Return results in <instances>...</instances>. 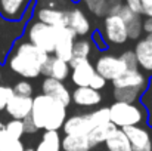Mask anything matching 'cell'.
<instances>
[{"label": "cell", "instance_id": "cell-29", "mask_svg": "<svg viewBox=\"0 0 152 151\" xmlns=\"http://www.w3.org/2000/svg\"><path fill=\"white\" fill-rule=\"evenodd\" d=\"M86 7L96 16L106 15V0H83Z\"/></svg>", "mask_w": 152, "mask_h": 151}, {"label": "cell", "instance_id": "cell-32", "mask_svg": "<svg viewBox=\"0 0 152 151\" xmlns=\"http://www.w3.org/2000/svg\"><path fill=\"white\" fill-rule=\"evenodd\" d=\"M13 89L10 86H1L0 85V111H3L7 105V102L13 96Z\"/></svg>", "mask_w": 152, "mask_h": 151}, {"label": "cell", "instance_id": "cell-3", "mask_svg": "<svg viewBox=\"0 0 152 151\" xmlns=\"http://www.w3.org/2000/svg\"><path fill=\"white\" fill-rule=\"evenodd\" d=\"M109 108V122L115 127H127V126H139L143 120V111L134 104L126 102H114Z\"/></svg>", "mask_w": 152, "mask_h": 151}, {"label": "cell", "instance_id": "cell-14", "mask_svg": "<svg viewBox=\"0 0 152 151\" xmlns=\"http://www.w3.org/2000/svg\"><path fill=\"white\" fill-rule=\"evenodd\" d=\"M66 27L75 36L83 37V36L89 34V31H90V21L81 9L74 7L66 12Z\"/></svg>", "mask_w": 152, "mask_h": 151}, {"label": "cell", "instance_id": "cell-38", "mask_svg": "<svg viewBox=\"0 0 152 151\" xmlns=\"http://www.w3.org/2000/svg\"><path fill=\"white\" fill-rule=\"evenodd\" d=\"M22 124H24V133H36L39 129H37V126L34 124V122H33V119L28 116V117H25L24 120H22Z\"/></svg>", "mask_w": 152, "mask_h": 151}, {"label": "cell", "instance_id": "cell-9", "mask_svg": "<svg viewBox=\"0 0 152 151\" xmlns=\"http://www.w3.org/2000/svg\"><path fill=\"white\" fill-rule=\"evenodd\" d=\"M95 127L96 123L93 122L90 113L71 116L62 124V130L65 132V135H78V136H87L90 130Z\"/></svg>", "mask_w": 152, "mask_h": 151}, {"label": "cell", "instance_id": "cell-15", "mask_svg": "<svg viewBox=\"0 0 152 151\" xmlns=\"http://www.w3.org/2000/svg\"><path fill=\"white\" fill-rule=\"evenodd\" d=\"M31 107H33V98L13 95L4 110L13 120H24L31 114Z\"/></svg>", "mask_w": 152, "mask_h": 151}, {"label": "cell", "instance_id": "cell-19", "mask_svg": "<svg viewBox=\"0 0 152 151\" xmlns=\"http://www.w3.org/2000/svg\"><path fill=\"white\" fill-rule=\"evenodd\" d=\"M37 21L58 28V27H66V12L65 10H59V9H53V7H42L37 10L36 13Z\"/></svg>", "mask_w": 152, "mask_h": 151}, {"label": "cell", "instance_id": "cell-26", "mask_svg": "<svg viewBox=\"0 0 152 151\" xmlns=\"http://www.w3.org/2000/svg\"><path fill=\"white\" fill-rule=\"evenodd\" d=\"M36 151H61V135L58 130H46Z\"/></svg>", "mask_w": 152, "mask_h": 151}, {"label": "cell", "instance_id": "cell-21", "mask_svg": "<svg viewBox=\"0 0 152 151\" xmlns=\"http://www.w3.org/2000/svg\"><path fill=\"white\" fill-rule=\"evenodd\" d=\"M71 101H74L75 105L80 107H95L99 105L102 101V95L98 91L87 88H75L74 92H71Z\"/></svg>", "mask_w": 152, "mask_h": 151}, {"label": "cell", "instance_id": "cell-22", "mask_svg": "<svg viewBox=\"0 0 152 151\" xmlns=\"http://www.w3.org/2000/svg\"><path fill=\"white\" fill-rule=\"evenodd\" d=\"M108 151H132L130 142L121 129H115L105 141Z\"/></svg>", "mask_w": 152, "mask_h": 151}, {"label": "cell", "instance_id": "cell-43", "mask_svg": "<svg viewBox=\"0 0 152 151\" xmlns=\"http://www.w3.org/2000/svg\"><path fill=\"white\" fill-rule=\"evenodd\" d=\"M24 151H36V150H33V148H28V150H24Z\"/></svg>", "mask_w": 152, "mask_h": 151}, {"label": "cell", "instance_id": "cell-5", "mask_svg": "<svg viewBox=\"0 0 152 151\" xmlns=\"http://www.w3.org/2000/svg\"><path fill=\"white\" fill-rule=\"evenodd\" d=\"M25 21H6L0 16V61L7 53V50L12 48L13 42L18 36H21L24 30Z\"/></svg>", "mask_w": 152, "mask_h": 151}, {"label": "cell", "instance_id": "cell-13", "mask_svg": "<svg viewBox=\"0 0 152 151\" xmlns=\"http://www.w3.org/2000/svg\"><path fill=\"white\" fill-rule=\"evenodd\" d=\"M69 71H71L69 64L62 61V59H59V58H56L55 55L53 56L49 55L48 61L42 67V74H45L49 79H55L58 82L66 80V77L69 76Z\"/></svg>", "mask_w": 152, "mask_h": 151}, {"label": "cell", "instance_id": "cell-23", "mask_svg": "<svg viewBox=\"0 0 152 151\" xmlns=\"http://www.w3.org/2000/svg\"><path fill=\"white\" fill-rule=\"evenodd\" d=\"M118 127H115L111 122L109 123H105V124H101V126H96L95 129L90 130V133L87 135V141H89V147L93 148L96 145H99L102 142L106 141V138Z\"/></svg>", "mask_w": 152, "mask_h": 151}, {"label": "cell", "instance_id": "cell-40", "mask_svg": "<svg viewBox=\"0 0 152 151\" xmlns=\"http://www.w3.org/2000/svg\"><path fill=\"white\" fill-rule=\"evenodd\" d=\"M93 43L99 48V49H106V43H105V39H102V34L99 31H96L95 34H93Z\"/></svg>", "mask_w": 152, "mask_h": 151}, {"label": "cell", "instance_id": "cell-20", "mask_svg": "<svg viewBox=\"0 0 152 151\" xmlns=\"http://www.w3.org/2000/svg\"><path fill=\"white\" fill-rule=\"evenodd\" d=\"M134 56L139 67H142L145 71H152V40L149 37L140 39L134 46Z\"/></svg>", "mask_w": 152, "mask_h": 151}, {"label": "cell", "instance_id": "cell-34", "mask_svg": "<svg viewBox=\"0 0 152 151\" xmlns=\"http://www.w3.org/2000/svg\"><path fill=\"white\" fill-rule=\"evenodd\" d=\"M121 7V0H106V15H118Z\"/></svg>", "mask_w": 152, "mask_h": 151}, {"label": "cell", "instance_id": "cell-7", "mask_svg": "<svg viewBox=\"0 0 152 151\" xmlns=\"http://www.w3.org/2000/svg\"><path fill=\"white\" fill-rule=\"evenodd\" d=\"M93 67H95V71L99 76H102L106 82L108 80L112 82V80L118 79L121 74H124L127 71L123 61L118 56H114V55H102V56H99Z\"/></svg>", "mask_w": 152, "mask_h": 151}, {"label": "cell", "instance_id": "cell-2", "mask_svg": "<svg viewBox=\"0 0 152 151\" xmlns=\"http://www.w3.org/2000/svg\"><path fill=\"white\" fill-rule=\"evenodd\" d=\"M30 117L33 119L37 129L59 130L66 120V107L42 94L33 98Z\"/></svg>", "mask_w": 152, "mask_h": 151}, {"label": "cell", "instance_id": "cell-41", "mask_svg": "<svg viewBox=\"0 0 152 151\" xmlns=\"http://www.w3.org/2000/svg\"><path fill=\"white\" fill-rule=\"evenodd\" d=\"M142 30L148 36H151L152 34V18H146L145 21H142Z\"/></svg>", "mask_w": 152, "mask_h": 151}, {"label": "cell", "instance_id": "cell-12", "mask_svg": "<svg viewBox=\"0 0 152 151\" xmlns=\"http://www.w3.org/2000/svg\"><path fill=\"white\" fill-rule=\"evenodd\" d=\"M112 86L114 89H134L143 92L146 88V79L139 70H129L118 79L112 80Z\"/></svg>", "mask_w": 152, "mask_h": 151}, {"label": "cell", "instance_id": "cell-35", "mask_svg": "<svg viewBox=\"0 0 152 151\" xmlns=\"http://www.w3.org/2000/svg\"><path fill=\"white\" fill-rule=\"evenodd\" d=\"M24 144L21 141H6L1 147L0 151H24Z\"/></svg>", "mask_w": 152, "mask_h": 151}, {"label": "cell", "instance_id": "cell-39", "mask_svg": "<svg viewBox=\"0 0 152 151\" xmlns=\"http://www.w3.org/2000/svg\"><path fill=\"white\" fill-rule=\"evenodd\" d=\"M142 1V15L152 18V0H140Z\"/></svg>", "mask_w": 152, "mask_h": 151}, {"label": "cell", "instance_id": "cell-28", "mask_svg": "<svg viewBox=\"0 0 152 151\" xmlns=\"http://www.w3.org/2000/svg\"><path fill=\"white\" fill-rule=\"evenodd\" d=\"M142 92L134 89H114V99L117 102H126V104H134Z\"/></svg>", "mask_w": 152, "mask_h": 151}, {"label": "cell", "instance_id": "cell-4", "mask_svg": "<svg viewBox=\"0 0 152 151\" xmlns=\"http://www.w3.org/2000/svg\"><path fill=\"white\" fill-rule=\"evenodd\" d=\"M27 39L33 46L43 50L48 55L53 53L55 50V39H56L55 28L40 21H34L27 25Z\"/></svg>", "mask_w": 152, "mask_h": 151}, {"label": "cell", "instance_id": "cell-44", "mask_svg": "<svg viewBox=\"0 0 152 151\" xmlns=\"http://www.w3.org/2000/svg\"><path fill=\"white\" fill-rule=\"evenodd\" d=\"M0 82H1V73H0Z\"/></svg>", "mask_w": 152, "mask_h": 151}, {"label": "cell", "instance_id": "cell-45", "mask_svg": "<svg viewBox=\"0 0 152 151\" xmlns=\"http://www.w3.org/2000/svg\"><path fill=\"white\" fill-rule=\"evenodd\" d=\"M151 151H152V141H151Z\"/></svg>", "mask_w": 152, "mask_h": 151}, {"label": "cell", "instance_id": "cell-36", "mask_svg": "<svg viewBox=\"0 0 152 151\" xmlns=\"http://www.w3.org/2000/svg\"><path fill=\"white\" fill-rule=\"evenodd\" d=\"M142 104L148 108V111H149V114H151V117H149V123L152 124V83L149 85V88H148V91L143 94V96H142Z\"/></svg>", "mask_w": 152, "mask_h": 151}, {"label": "cell", "instance_id": "cell-1", "mask_svg": "<svg viewBox=\"0 0 152 151\" xmlns=\"http://www.w3.org/2000/svg\"><path fill=\"white\" fill-rule=\"evenodd\" d=\"M48 58V53L37 49L30 42H21L15 46L9 58V67L24 79H36L42 74V67Z\"/></svg>", "mask_w": 152, "mask_h": 151}, {"label": "cell", "instance_id": "cell-24", "mask_svg": "<svg viewBox=\"0 0 152 151\" xmlns=\"http://www.w3.org/2000/svg\"><path fill=\"white\" fill-rule=\"evenodd\" d=\"M61 150L64 151H89V141L87 136L78 135H65L61 138Z\"/></svg>", "mask_w": 152, "mask_h": 151}, {"label": "cell", "instance_id": "cell-17", "mask_svg": "<svg viewBox=\"0 0 152 151\" xmlns=\"http://www.w3.org/2000/svg\"><path fill=\"white\" fill-rule=\"evenodd\" d=\"M118 15H120V18H121V19L124 21V24H126L127 37L132 39V40H137V39L140 37L142 31H143V30H142V18H140V15L133 13V12L129 10L124 4H123V7L120 9Z\"/></svg>", "mask_w": 152, "mask_h": 151}, {"label": "cell", "instance_id": "cell-16", "mask_svg": "<svg viewBox=\"0 0 152 151\" xmlns=\"http://www.w3.org/2000/svg\"><path fill=\"white\" fill-rule=\"evenodd\" d=\"M28 4V0H0V16L6 21H19Z\"/></svg>", "mask_w": 152, "mask_h": 151}, {"label": "cell", "instance_id": "cell-10", "mask_svg": "<svg viewBox=\"0 0 152 151\" xmlns=\"http://www.w3.org/2000/svg\"><path fill=\"white\" fill-rule=\"evenodd\" d=\"M127 136L132 151H151V135L140 126H127L121 129Z\"/></svg>", "mask_w": 152, "mask_h": 151}, {"label": "cell", "instance_id": "cell-8", "mask_svg": "<svg viewBox=\"0 0 152 151\" xmlns=\"http://www.w3.org/2000/svg\"><path fill=\"white\" fill-rule=\"evenodd\" d=\"M55 34H56V39H55V56L65 61V62H69L71 61V55H72V46H74V42H75V34L68 28V27H58L55 28Z\"/></svg>", "mask_w": 152, "mask_h": 151}, {"label": "cell", "instance_id": "cell-6", "mask_svg": "<svg viewBox=\"0 0 152 151\" xmlns=\"http://www.w3.org/2000/svg\"><path fill=\"white\" fill-rule=\"evenodd\" d=\"M103 39L112 45H123L129 40L127 28L120 15H106L103 21Z\"/></svg>", "mask_w": 152, "mask_h": 151}, {"label": "cell", "instance_id": "cell-11", "mask_svg": "<svg viewBox=\"0 0 152 151\" xmlns=\"http://www.w3.org/2000/svg\"><path fill=\"white\" fill-rule=\"evenodd\" d=\"M42 92L46 96H50L55 101L61 102L64 107H68L71 102V92L68 91V88L62 83L58 82L55 79H49L46 77L42 83Z\"/></svg>", "mask_w": 152, "mask_h": 151}, {"label": "cell", "instance_id": "cell-37", "mask_svg": "<svg viewBox=\"0 0 152 151\" xmlns=\"http://www.w3.org/2000/svg\"><path fill=\"white\" fill-rule=\"evenodd\" d=\"M129 10H132L136 15H142V1L140 0H126L124 4Z\"/></svg>", "mask_w": 152, "mask_h": 151}, {"label": "cell", "instance_id": "cell-25", "mask_svg": "<svg viewBox=\"0 0 152 151\" xmlns=\"http://www.w3.org/2000/svg\"><path fill=\"white\" fill-rule=\"evenodd\" d=\"M90 50H92V45L90 42L87 40H75L74 42V46H72V55H71V61L68 62L69 64V68L83 62V61H89V55H90Z\"/></svg>", "mask_w": 152, "mask_h": 151}, {"label": "cell", "instance_id": "cell-31", "mask_svg": "<svg viewBox=\"0 0 152 151\" xmlns=\"http://www.w3.org/2000/svg\"><path fill=\"white\" fill-rule=\"evenodd\" d=\"M118 58L123 61V64L126 65L127 71L129 70H137V62H136V56H134V52L133 50H126Z\"/></svg>", "mask_w": 152, "mask_h": 151}, {"label": "cell", "instance_id": "cell-33", "mask_svg": "<svg viewBox=\"0 0 152 151\" xmlns=\"http://www.w3.org/2000/svg\"><path fill=\"white\" fill-rule=\"evenodd\" d=\"M105 85H106V80H105L102 76H99L98 73H95L93 77H92V80H90V83H89V88L93 89V91H98V92H99L101 89L105 88Z\"/></svg>", "mask_w": 152, "mask_h": 151}, {"label": "cell", "instance_id": "cell-42", "mask_svg": "<svg viewBox=\"0 0 152 151\" xmlns=\"http://www.w3.org/2000/svg\"><path fill=\"white\" fill-rule=\"evenodd\" d=\"M3 127H4V124L0 122V147L6 142V138H4V132H3Z\"/></svg>", "mask_w": 152, "mask_h": 151}, {"label": "cell", "instance_id": "cell-18", "mask_svg": "<svg viewBox=\"0 0 152 151\" xmlns=\"http://www.w3.org/2000/svg\"><path fill=\"white\" fill-rule=\"evenodd\" d=\"M71 80L77 88H87L95 71V67L90 64V61H83L74 67H71Z\"/></svg>", "mask_w": 152, "mask_h": 151}, {"label": "cell", "instance_id": "cell-30", "mask_svg": "<svg viewBox=\"0 0 152 151\" xmlns=\"http://www.w3.org/2000/svg\"><path fill=\"white\" fill-rule=\"evenodd\" d=\"M12 89H13V94L18 95V96H28V98H33V94H34V89H33L31 83H28V82H25V80L18 82Z\"/></svg>", "mask_w": 152, "mask_h": 151}, {"label": "cell", "instance_id": "cell-27", "mask_svg": "<svg viewBox=\"0 0 152 151\" xmlns=\"http://www.w3.org/2000/svg\"><path fill=\"white\" fill-rule=\"evenodd\" d=\"M6 141H19L24 135V124L22 120H10L3 127Z\"/></svg>", "mask_w": 152, "mask_h": 151}]
</instances>
